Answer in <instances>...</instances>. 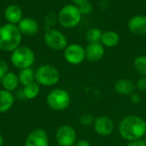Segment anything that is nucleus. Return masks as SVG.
I'll use <instances>...</instances> for the list:
<instances>
[{"label":"nucleus","mask_w":146,"mask_h":146,"mask_svg":"<svg viewBox=\"0 0 146 146\" xmlns=\"http://www.w3.org/2000/svg\"><path fill=\"white\" fill-rule=\"evenodd\" d=\"M119 133L121 137L128 142L141 139L146 135V121L138 115L126 116L120 123Z\"/></svg>","instance_id":"nucleus-1"},{"label":"nucleus","mask_w":146,"mask_h":146,"mask_svg":"<svg viewBox=\"0 0 146 146\" xmlns=\"http://www.w3.org/2000/svg\"><path fill=\"white\" fill-rule=\"evenodd\" d=\"M22 33L17 25L5 23L0 26V50L12 52L21 45Z\"/></svg>","instance_id":"nucleus-2"},{"label":"nucleus","mask_w":146,"mask_h":146,"mask_svg":"<svg viewBox=\"0 0 146 146\" xmlns=\"http://www.w3.org/2000/svg\"><path fill=\"white\" fill-rule=\"evenodd\" d=\"M58 22L66 29H72L77 27L82 18V15L74 4H67L63 6L57 14Z\"/></svg>","instance_id":"nucleus-3"},{"label":"nucleus","mask_w":146,"mask_h":146,"mask_svg":"<svg viewBox=\"0 0 146 146\" xmlns=\"http://www.w3.org/2000/svg\"><path fill=\"white\" fill-rule=\"evenodd\" d=\"M35 61L34 51L28 46L20 45L11 52L10 62L19 70L31 68Z\"/></svg>","instance_id":"nucleus-4"},{"label":"nucleus","mask_w":146,"mask_h":146,"mask_svg":"<svg viewBox=\"0 0 146 146\" xmlns=\"http://www.w3.org/2000/svg\"><path fill=\"white\" fill-rule=\"evenodd\" d=\"M60 80L58 69L50 65L44 64L39 66L35 71V81L42 86H53Z\"/></svg>","instance_id":"nucleus-5"},{"label":"nucleus","mask_w":146,"mask_h":146,"mask_svg":"<svg viewBox=\"0 0 146 146\" xmlns=\"http://www.w3.org/2000/svg\"><path fill=\"white\" fill-rule=\"evenodd\" d=\"M71 103L69 93L62 88H56L49 92L46 97L47 105L53 110L62 111L68 108Z\"/></svg>","instance_id":"nucleus-6"},{"label":"nucleus","mask_w":146,"mask_h":146,"mask_svg":"<svg viewBox=\"0 0 146 146\" xmlns=\"http://www.w3.org/2000/svg\"><path fill=\"white\" fill-rule=\"evenodd\" d=\"M44 42L45 45L53 50H62L68 46L67 37L57 29H48L44 35Z\"/></svg>","instance_id":"nucleus-7"},{"label":"nucleus","mask_w":146,"mask_h":146,"mask_svg":"<svg viewBox=\"0 0 146 146\" xmlns=\"http://www.w3.org/2000/svg\"><path fill=\"white\" fill-rule=\"evenodd\" d=\"M63 56L68 63L71 65H79L86 59L85 48L79 44H68L64 50Z\"/></svg>","instance_id":"nucleus-8"},{"label":"nucleus","mask_w":146,"mask_h":146,"mask_svg":"<svg viewBox=\"0 0 146 146\" xmlns=\"http://www.w3.org/2000/svg\"><path fill=\"white\" fill-rule=\"evenodd\" d=\"M76 132L69 125H62L56 132V141L59 146H73L76 143Z\"/></svg>","instance_id":"nucleus-9"},{"label":"nucleus","mask_w":146,"mask_h":146,"mask_svg":"<svg viewBox=\"0 0 146 146\" xmlns=\"http://www.w3.org/2000/svg\"><path fill=\"white\" fill-rule=\"evenodd\" d=\"M49 136L45 130L36 128L33 130L27 137L25 146H49Z\"/></svg>","instance_id":"nucleus-10"},{"label":"nucleus","mask_w":146,"mask_h":146,"mask_svg":"<svg viewBox=\"0 0 146 146\" xmlns=\"http://www.w3.org/2000/svg\"><path fill=\"white\" fill-rule=\"evenodd\" d=\"M95 132L103 137H107L110 135L114 131V121L111 118L106 115H101L97 117L93 122Z\"/></svg>","instance_id":"nucleus-11"},{"label":"nucleus","mask_w":146,"mask_h":146,"mask_svg":"<svg viewBox=\"0 0 146 146\" xmlns=\"http://www.w3.org/2000/svg\"><path fill=\"white\" fill-rule=\"evenodd\" d=\"M128 30L134 35L144 36L146 34V16L137 15L130 18L127 23Z\"/></svg>","instance_id":"nucleus-12"},{"label":"nucleus","mask_w":146,"mask_h":146,"mask_svg":"<svg viewBox=\"0 0 146 146\" xmlns=\"http://www.w3.org/2000/svg\"><path fill=\"white\" fill-rule=\"evenodd\" d=\"M86 59L89 62H96L100 61L105 54V47L100 43H89L85 48Z\"/></svg>","instance_id":"nucleus-13"},{"label":"nucleus","mask_w":146,"mask_h":146,"mask_svg":"<svg viewBox=\"0 0 146 146\" xmlns=\"http://www.w3.org/2000/svg\"><path fill=\"white\" fill-rule=\"evenodd\" d=\"M21 33L27 36L35 35L39 29L38 21L31 17H23L17 24Z\"/></svg>","instance_id":"nucleus-14"},{"label":"nucleus","mask_w":146,"mask_h":146,"mask_svg":"<svg viewBox=\"0 0 146 146\" xmlns=\"http://www.w3.org/2000/svg\"><path fill=\"white\" fill-rule=\"evenodd\" d=\"M4 18L7 21V23L10 24H18V22L23 18L22 17V9L17 4H9L4 9Z\"/></svg>","instance_id":"nucleus-15"},{"label":"nucleus","mask_w":146,"mask_h":146,"mask_svg":"<svg viewBox=\"0 0 146 146\" xmlns=\"http://www.w3.org/2000/svg\"><path fill=\"white\" fill-rule=\"evenodd\" d=\"M115 90L117 93L121 95H131L136 90V85L130 80L121 79L115 84Z\"/></svg>","instance_id":"nucleus-16"},{"label":"nucleus","mask_w":146,"mask_h":146,"mask_svg":"<svg viewBox=\"0 0 146 146\" xmlns=\"http://www.w3.org/2000/svg\"><path fill=\"white\" fill-rule=\"evenodd\" d=\"M15 97L11 92L0 90V113L8 112L14 105Z\"/></svg>","instance_id":"nucleus-17"},{"label":"nucleus","mask_w":146,"mask_h":146,"mask_svg":"<svg viewBox=\"0 0 146 146\" xmlns=\"http://www.w3.org/2000/svg\"><path fill=\"white\" fill-rule=\"evenodd\" d=\"M2 84V86L4 90L9 91V92H14L15 91L19 85H20V81H19V78L18 75L13 72H9L0 81Z\"/></svg>","instance_id":"nucleus-18"},{"label":"nucleus","mask_w":146,"mask_h":146,"mask_svg":"<svg viewBox=\"0 0 146 146\" xmlns=\"http://www.w3.org/2000/svg\"><path fill=\"white\" fill-rule=\"evenodd\" d=\"M100 43L104 47H107V48L115 47L120 43V36L116 32L112 31V30L104 32L102 34Z\"/></svg>","instance_id":"nucleus-19"},{"label":"nucleus","mask_w":146,"mask_h":146,"mask_svg":"<svg viewBox=\"0 0 146 146\" xmlns=\"http://www.w3.org/2000/svg\"><path fill=\"white\" fill-rule=\"evenodd\" d=\"M17 75L19 78L20 84L23 86L35 81V71L32 68H27L19 70Z\"/></svg>","instance_id":"nucleus-20"},{"label":"nucleus","mask_w":146,"mask_h":146,"mask_svg":"<svg viewBox=\"0 0 146 146\" xmlns=\"http://www.w3.org/2000/svg\"><path fill=\"white\" fill-rule=\"evenodd\" d=\"M22 92H23L25 99L32 100V99L36 98L38 96L39 92H40V86L36 81H33V83L23 86Z\"/></svg>","instance_id":"nucleus-21"},{"label":"nucleus","mask_w":146,"mask_h":146,"mask_svg":"<svg viewBox=\"0 0 146 146\" xmlns=\"http://www.w3.org/2000/svg\"><path fill=\"white\" fill-rule=\"evenodd\" d=\"M133 68L141 76H146V56H139L134 59Z\"/></svg>","instance_id":"nucleus-22"},{"label":"nucleus","mask_w":146,"mask_h":146,"mask_svg":"<svg viewBox=\"0 0 146 146\" xmlns=\"http://www.w3.org/2000/svg\"><path fill=\"white\" fill-rule=\"evenodd\" d=\"M103 32L98 27L90 28L86 33V38L89 43H98L100 42Z\"/></svg>","instance_id":"nucleus-23"},{"label":"nucleus","mask_w":146,"mask_h":146,"mask_svg":"<svg viewBox=\"0 0 146 146\" xmlns=\"http://www.w3.org/2000/svg\"><path fill=\"white\" fill-rule=\"evenodd\" d=\"M56 21H58V17H57V15H56L54 12L48 13L44 17V25L47 30L50 29L51 27L56 23Z\"/></svg>","instance_id":"nucleus-24"},{"label":"nucleus","mask_w":146,"mask_h":146,"mask_svg":"<svg viewBox=\"0 0 146 146\" xmlns=\"http://www.w3.org/2000/svg\"><path fill=\"white\" fill-rule=\"evenodd\" d=\"M94 117L91 114H83L80 117V122L81 125L85 126V127H88L91 124H92L94 122Z\"/></svg>","instance_id":"nucleus-25"},{"label":"nucleus","mask_w":146,"mask_h":146,"mask_svg":"<svg viewBox=\"0 0 146 146\" xmlns=\"http://www.w3.org/2000/svg\"><path fill=\"white\" fill-rule=\"evenodd\" d=\"M79 9H80L82 15H90L92 13V11L93 9V7H92V4L90 2H87V3L79 6Z\"/></svg>","instance_id":"nucleus-26"},{"label":"nucleus","mask_w":146,"mask_h":146,"mask_svg":"<svg viewBox=\"0 0 146 146\" xmlns=\"http://www.w3.org/2000/svg\"><path fill=\"white\" fill-rule=\"evenodd\" d=\"M9 73V65L6 61L0 59V81Z\"/></svg>","instance_id":"nucleus-27"},{"label":"nucleus","mask_w":146,"mask_h":146,"mask_svg":"<svg viewBox=\"0 0 146 146\" xmlns=\"http://www.w3.org/2000/svg\"><path fill=\"white\" fill-rule=\"evenodd\" d=\"M135 85H136V88L139 89V91L146 92V76H142L141 78H139Z\"/></svg>","instance_id":"nucleus-28"},{"label":"nucleus","mask_w":146,"mask_h":146,"mask_svg":"<svg viewBox=\"0 0 146 146\" xmlns=\"http://www.w3.org/2000/svg\"><path fill=\"white\" fill-rule=\"evenodd\" d=\"M126 146H146V142L142 139H138V140L129 141L126 145Z\"/></svg>","instance_id":"nucleus-29"},{"label":"nucleus","mask_w":146,"mask_h":146,"mask_svg":"<svg viewBox=\"0 0 146 146\" xmlns=\"http://www.w3.org/2000/svg\"><path fill=\"white\" fill-rule=\"evenodd\" d=\"M130 100H131V102H133V104H139V103H140V101H141V98H140V96H139L138 93L133 92V94L130 95Z\"/></svg>","instance_id":"nucleus-30"},{"label":"nucleus","mask_w":146,"mask_h":146,"mask_svg":"<svg viewBox=\"0 0 146 146\" xmlns=\"http://www.w3.org/2000/svg\"><path fill=\"white\" fill-rule=\"evenodd\" d=\"M74 146H92V145H91V144H90V142H89V141H87V140H86V139H80V140H79L78 142H76V143H75Z\"/></svg>","instance_id":"nucleus-31"},{"label":"nucleus","mask_w":146,"mask_h":146,"mask_svg":"<svg viewBox=\"0 0 146 146\" xmlns=\"http://www.w3.org/2000/svg\"><path fill=\"white\" fill-rule=\"evenodd\" d=\"M87 2H89V0H73V3H74L73 4H74L77 7H79V6L84 4V3H86Z\"/></svg>","instance_id":"nucleus-32"},{"label":"nucleus","mask_w":146,"mask_h":146,"mask_svg":"<svg viewBox=\"0 0 146 146\" xmlns=\"http://www.w3.org/2000/svg\"><path fill=\"white\" fill-rule=\"evenodd\" d=\"M16 96H17V98H18L19 99H25V98H24V94H23V92H22V89L17 92Z\"/></svg>","instance_id":"nucleus-33"},{"label":"nucleus","mask_w":146,"mask_h":146,"mask_svg":"<svg viewBox=\"0 0 146 146\" xmlns=\"http://www.w3.org/2000/svg\"><path fill=\"white\" fill-rule=\"evenodd\" d=\"M4 145V139L2 136V134H0V146Z\"/></svg>","instance_id":"nucleus-34"},{"label":"nucleus","mask_w":146,"mask_h":146,"mask_svg":"<svg viewBox=\"0 0 146 146\" xmlns=\"http://www.w3.org/2000/svg\"><path fill=\"white\" fill-rule=\"evenodd\" d=\"M49 146H59V145H50Z\"/></svg>","instance_id":"nucleus-35"},{"label":"nucleus","mask_w":146,"mask_h":146,"mask_svg":"<svg viewBox=\"0 0 146 146\" xmlns=\"http://www.w3.org/2000/svg\"><path fill=\"white\" fill-rule=\"evenodd\" d=\"M105 1H107V2H110V1H112V0H105Z\"/></svg>","instance_id":"nucleus-36"}]
</instances>
